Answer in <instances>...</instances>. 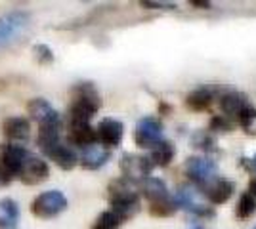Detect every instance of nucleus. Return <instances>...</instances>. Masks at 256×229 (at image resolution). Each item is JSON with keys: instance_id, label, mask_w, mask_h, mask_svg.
<instances>
[{"instance_id": "nucleus-1", "label": "nucleus", "mask_w": 256, "mask_h": 229, "mask_svg": "<svg viewBox=\"0 0 256 229\" xmlns=\"http://www.w3.org/2000/svg\"><path fill=\"white\" fill-rule=\"evenodd\" d=\"M107 195L111 203V212H115L120 222L134 218L140 212V195L132 182L124 178L113 180L107 187Z\"/></svg>"}, {"instance_id": "nucleus-2", "label": "nucleus", "mask_w": 256, "mask_h": 229, "mask_svg": "<svg viewBox=\"0 0 256 229\" xmlns=\"http://www.w3.org/2000/svg\"><path fill=\"white\" fill-rule=\"evenodd\" d=\"M100 107H102V98L92 82H78L73 88V101L69 105L71 122H90Z\"/></svg>"}, {"instance_id": "nucleus-3", "label": "nucleus", "mask_w": 256, "mask_h": 229, "mask_svg": "<svg viewBox=\"0 0 256 229\" xmlns=\"http://www.w3.org/2000/svg\"><path fill=\"white\" fill-rule=\"evenodd\" d=\"M31 27V15L23 10L0 15V52L20 42Z\"/></svg>"}, {"instance_id": "nucleus-4", "label": "nucleus", "mask_w": 256, "mask_h": 229, "mask_svg": "<svg viewBox=\"0 0 256 229\" xmlns=\"http://www.w3.org/2000/svg\"><path fill=\"white\" fill-rule=\"evenodd\" d=\"M29 157V151L18 145V143H2L0 145V184L8 186L16 178H20L25 159Z\"/></svg>"}, {"instance_id": "nucleus-5", "label": "nucleus", "mask_w": 256, "mask_h": 229, "mask_svg": "<svg viewBox=\"0 0 256 229\" xmlns=\"http://www.w3.org/2000/svg\"><path fill=\"white\" fill-rule=\"evenodd\" d=\"M67 197L58 191V189H52V191H44L38 197H34L31 205V212L40 220H48V218H56L60 216L62 212L67 210Z\"/></svg>"}, {"instance_id": "nucleus-6", "label": "nucleus", "mask_w": 256, "mask_h": 229, "mask_svg": "<svg viewBox=\"0 0 256 229\" xmlns=\"http://www.w3.org/2000/svg\"><path fill=\"white\" fill-rule=\"evenodd\" d=\"M174 205L178 208H184L186 212H190L197 218H214V208L206 207L203 201L199 199L197 191L190 186H182L178 187L176 195H174Z\"/></svg>"}, {"instance_id": "nucleus-7", "label": "nucleus", "mask_w": 256, "mask_h": 229, "mask_svg": "<svg viewBox=\"0 0 256 229\" xmlns=\"http://www.w3.org/2000/svg\"><path fill=\"white\" fill-rule=\"evenodd\" d=\"M134 142L142 149H153L159 142H162V122L157 117H144L136 124Z\"/></svg>"}, {"instance_id": "nucleus-8", "label": "nucleus", "mask_w": 256, "mask_h": 229, "mask_svg": "<svg viewBox=\"0 0 256 229\" xmlns=\"http://www.w3.org/2000/svg\"><path fill=\"white\" fill-rule=\"evenodd\" d=\"M184 172L195 186L204 187L216 178V164L206 157H190L184 163Z\"/></svg>"}, {"instance_id": "nucleus-9", "label": "nucleus", "mask_w": 256, "mask_h": 229, "mask_svg": "<svg viewBox=\"0 0 256 229\" xmlns=\"http://www.w3.org/2000/svg\"><path fill=\"white\" fill-rule=\"evenodd\" d=\"M120 172L124 176V180L128 182H134V180H146L150 178L151 170H153V164H151L150 157H144V155H134V153H124L120 157Z\"/></svg>"}, {"instance_id": "nucleus-10", "label": "nucleus", "mask_w": 256, "mask_h": 229, "mask_svg": "<svg viewBox=\"0 0 256 229\" xmlns=\"http://www.w3.org/2000/svg\"><path fill=\"white\" fill-rule=\"evenodd\" d=\"M27 113L34 122H38V126H62V115L54 109L50 101L42 98H34L27 103Z\"/></svg>"}, {"instance_id": "nucleus-11", "label": "nucleus", "mask_w": 256, "mask_h": 229, "mask_svg": "<svg viewBox=\"0 0 256 229\" xmlns=\"http://www.w3.org/2000/svg\"><path fill=\"white\" fill-rule=\"evenodd\" d=\"M48 176H50L48 163L40 157L29 153V157L25 159L22 170H20V180L25 186H36V184H42L44 180H48Z\"/></svg>"}, {"instance_id": "nucleus-12", "label": "nucleus", "mask_w": 256, "mask_h": 229, "mask_svg": "<svg viewBox=\"0 0 256 229\" xmlns=\"http://www.w3.org/2000/svg\"><path fill=\"white\" fill-rule=\"evenodd\" d=\"M122 136H124V124L120 120L111 119V117L100 120L96 128V138L100 145H104L107 149H115L122 142Z\"/></svg>"}, {"instance_id": "nucleus-13", "label": "nucleus", "mask_w": 256, "mask_h": 229, "mask_svg": "<svg viewBox=\"0 0 256 229\" xmlns=\"http://www.w3.org/2000/svg\"><path fill=\"white\" fill-rule=\"evenodd\" d=\"M235 191V184L228 178H214L212 182H208L203 187V195L210 205H224L228 203Z\"/></svg>"}, {"instance_id": "nucleus-14", "label": "nucleus", "mask_w": 256, "mask_h": 229, "mask_svg": "<svg viewBox=\"0 0 256 229\" xmlns=\"http://www.w3.org/2000/svg\"><path fill=\"white\" fill-rule=\"evenodd\" d=\"M2 134L8 143H22L31 138V122L25 117H8L2 122Z\"/></svg>"}, {"instance_id": "nucleus-15", "label": "nucleus", "mask_w": 256, "mask_h": 229, "mask_svg": "<svg viewBox=\"0 0 256 229\" xmlns=\"http://www.w3.org/2000/svg\"><path fill=\"white\" fill-rule=\"evenodd\" d=\"M248 99L243 92H235V90H230L220 96V109L224 113L226 119H239V115L248 107Z\"/></svg>"}, {"instance_id": "nucleus-16", "label": "nucleus", "mask_w": 256, "mask_h": 229, "mask_svg": "<svg viewBox=\"0 0 256 229\" xmlns=\"http://www.w3.org/2000/svg\"><path fill=\"white\" fill-rule=\"evenodd\" d=\"M67 138H69V142L73 143V145L80 147V149H86V147L98 143L96 128H92L90 122H71Z\"/></svg>"}, {"instance_id": "nucleus-17", "label": "nucleus", "mask_w": 256, "mask_h": 229, "mask_svg": "<svg viewBox=\"0 0 256 229\" xmlns=\"http://www.w3.org/2000/svg\"><path fill=\"white\" fill-rule=\"evenodd\" d=\"M50 161L58 164L62 170H73L78 163V157H76V153L69 147V145H64V143H56L52 147H48L46 151H42Z\"/></svg>"}, {"instance_id": "nucleus-18", "label": "nucleus", "mask_w": 256, "mask_h": 229, "mask_svg": "<svg viewBox=\"0 0 256 229\" xmlns=\"http://www.w3.org/2000/svg\"><path fill=\"white\" fill-rule=\"evenodd\" d=\"M109 157H111V151L107 147L100 145V143H94V145L82 149L78 163L82 164V168H86V170H98L109 161Z\"/></svg>"}, {"instance_id": "nucleus-19", "label": "nucleus", "mask_w": 256, "mask_h": 229, "mask_svg": "<svg viewBox=\"0 0 256 229\" xmlns=\"http://www.w3.org/2000/svg\"><path fill=\"white\" fill-rule=\"evenodd\" d=\"M142 191L144 197L150 201V205H157V203H164V201H170L168 195V187L166 184L160 180V178H146L142 182Z\"/></svg>"}, {"instance_id": "nucleus-20", "label": "nucleus", "mask_w": 256, "mask_h": 229, "mask_svg": "<svg viewBox=\"0 0 256 229\" xmlns=\"http://www.w3.org/2000/svg\"><path fill=\"white\" fill-rule=\"evenodd\" d=\"M212 101H214L212 90L206 86H201V88H195L193 92H190L186 96V107L192 111H204L212 105Z\"/></svg>"}, {"instance_id": "nucleus-21", "label": "nucleus", "mask_w": 256, "mask_h": 229, "mask_svg": "<svg viewBox=\"0 0 256 229\" xmlns=\"http://www.w3.org/2000/svg\"><path fill=\"white\" fill-rule=\"evenodd\" d=\"M20 220V207L14 199L0 201V229H10Z\"/></svg>"}, {"instance_id": "nucleus-22", "label": "nucleus", "mask_w": 256, "mask_h": 229, "mask_svg": "<svg viewBox=\"0 0 256 229\" xmlns=\"http://www.w3.org/2000/svg\"><path fill=\"white\" fill-rule=\"evenodd\" d=\"M174 155H176L174 145L168 140H162L151 149L150 161L153 166H168L172 163V159H174Z\"/></svg>"}, {"instance_id": "nucleus-23", "label": "nucleus", "mask_w": 256, "mask_h": 229, "mask_svg": "<svg viewBox=\"0 0 256 229\" xmlns=\"http://www.w3.org/2000/svg\"><path fill=\"white\" fill-rule=\"evenodd\" d=\"M256 214V199L250 193H243L235 207V216L239 220H248Z\"/></svg>"}, {"instance_id": "nucleus-24", "label": "nucleus", "mask_w": 256, "mask_h": 229, "mask_svg": "<svg viewBox=\"0 0 256 229\" xmlns=\"http://www.w3.org/2000/svg\"><path fill=\"white\" fill-rule=\"evenodd\" d=\"M192 143L197 147V149H201L204 153H214L216 151V140L212 138V134L208 130H197L195 134L192 136Z\"/></svg>"}, {"instance_id": "nucleus-25", "label": "nucleus", "mask_w": 256, "mask_h": 229, "mask_svg": "<svg viewBox=\"0 0 256 229\" xmlns=\"http://www.w3.org/2000/svg\"><path fill=\"white\" fill-rule=\"evenodd\" d=\"M120 224H122V222H120V218H118L115 212L106 210V212H102L96 218V222L92 224V229H118Z\"/></svg>"}, {"instance_id": "nucleus-26", "label": "nucleus", "mask_w": 256, "mask_h": 229, "mask_svg": "<svg viewBox=\"0 0 256 229\" xmlns=\"http://www.w3.org/2000/svg\"><path fill=\"white\" fill-rule=\"evenodd\" d=\"M239 126L245 130L248 136H256V109L252 105H248L241 115H239Z\"/></svg>"}, {"instance_id": "nucleus-27", "label": "nucleus", "mask_w": 256, "mask_h": 229, "mask_svg": "<svg viewBox=\"0 0 256 229\" xmlns=\"http://www.w3.org/2000/svg\"><path fill=\"white\" fill-rule=\"evenodd\" d=\"M178 210V207L174 205V201H164V203H157V205H150V214L155 218H168Z\"/></svg>"}, {"instance_id": "nucleus-28", "label": "nucleus", "mask_w": 256, "mask_h": 229, "mask_svg": "<svg viewBox=\"0 0 256 229\" xmlns=\"http://www.w3.org/2000/svg\"><path fill=\"white\" fill-rule=\"evenodd\" d=\"M32 54H34L36 61L40 65H50L54 61V50L48 44H34L32 46Z\"/></svg>"}, {"instance_id": "nucleus-29", "label": "nucleus", "mask_w": 256, "mask_h": 229, "mask_svg": "<svg viewBox=\"0 0 256 229\" xmlns=\"http://www.w3.org/2000/svg\"><path fill=\"white\" fill-rule=\"evenodd\" d=\"M234 128V122L230 119H226L224 115H216L210 119V124H208V130L212 132H230Z\"/></svg>"}, {"instance_id": "nucleus-30", "label": "nucleus", "mask_w": 256, "mask_h": 229, "mask_svg": "<svg viewBox=\"0 0 256 229\" xmlns=\"http://www.w3.org/2000/svg\"><path fill=\"white\" fill-rule=\"evenodd\" d=\"M142 8L148 10H176V2H164V0H142L140 2Z\"/></svg>"}, {"instance_id": "nucleus-31", "label": "nucleus", "mask_w": 256, "mask_h": 229, "mask_svg": "<svg viewBox=\"0 0 256 229\" xmlns=\"http://www.w3.org/2000/svg\"><path fill=\"white\" fill-rule=\"evenodd\" d=\"M190 4L195 6V8H199V10H208L212 4L210 2H206V0H190Z\"/></svg>"}, {"instance_id": "nucleus-32", "label": "nucleus", "mask_w": 256, "mask_h": 229, "mask_svg": "<svg viewBox=\"0 0 256 229\" xmlns=\"http://www.w3.org/2000/svg\"><path fill=\"white\" fill-rule=\"evenodd\" d=\"M245 161H248V163H246V168H248L250 172H254V174H256V155L252 157V159H245Z\"/></svg>"}, {"instance_id": "nucleus-33", "label": "nucleus", "mask_w": 256, "mask_h": 229, "mask_svg": "<svg viewBox=\"0 0 256 229\" xmlns=\"http://www.w3.org/2000/svg\"><path fill=\"white\" fill-rule=\"evenodd\" d=\"M246 193H250V195L256 199V178L250 180V184H248V191H246Z\"/></svg>"}, {"instance_id": "nucleus-34", "label": "nucleus", "mask_w": 256, "mask_h": 229, "mask_svg": "<svg viewBox=\"0 0 256 229\" xmlns=\"http://www.w3.org/2000/svg\"><path fill=\"white\" fill-rule=\"evenodd\" d=\"M254 229H256V228H254Z\"/></svg>"}]
</instances>
